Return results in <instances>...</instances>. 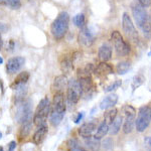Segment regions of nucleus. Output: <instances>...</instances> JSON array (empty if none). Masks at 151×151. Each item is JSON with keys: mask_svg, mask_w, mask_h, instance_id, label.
<instances>
[{"mask_svg": "<svg viewBox=\"0 0 151 151\" xmlns=\"http://www.w3.org/2000/svg\"><path fill=\"white\" fill-rule=\"evenodd\" d=\"M132 14L133 17L135 19V22L137 23L138 27H139L142 32L146 36H151V22L150 17L148 15L147 11L143 6L140 4H135L132 7Z\"/></svg>", "mask_w": 151, "mask_h": 151, "instance_id": "f257e3e1", "label": "nucleus"}, {"mask_svg": "<svg viewBox=\"0 0 151 151\" xmlns=\"http://www.w3.org/2000/svg\"><path fill=\"white\" fill-rule=\"evenodd\" d=\"M70 23V15L68 12H60L57 16V18L53 20L50 27V32L55 40H60L65 37L69 29Z\"/></svg>", "mask_w": 151, "mask_h": 151, "instance_id": "f03ea898", "label": "nucleus"}, {"mask_svg": "<svg viewBox=\"0 0 151 151\" xmlns=\"http://www.w3.org/2000/svg\"><path fill=\"white\" fill-rule=\"evenodd\" d=\"M16 113L15 118L18 123H26L30 122L32 117V109H31V101L30 100H21V101H15Z\"/></svg>", "mask_w": 151, "mask_h": 151, "instance_id": "7ed1b4c3", "label": "nucleus"}, {"mask_svg": "<svg viewBox=\"0 0 151 151\" xmlns=\"http://www.w3.org/2000/svg\"><path fill=\"white\" fill-rule=\"evenodd\" d=\"M50 110H52V105H50V100H48V98H43L38 104L35 116H33L35 125H36L37 127L45 125V122H47V119L50 113Z\"/></svg>", "mask_w": 151, "mask_h": 151, "instance_id": "20e7f679", "label": "nucleus"}, {"mask_svg": "<svg viewBox=\"0 0 151 151\" xmlns=\"http://www.w3.org/2000/svg\"><path fill=\"white\" fill-rule=\"evenodd\" d=\"M151 123V107L143 106L138 111L137 120H135V127L138 132H144Z\"/></svg>", "mask_w": 151, "mask_h": 151, "instance_id": "39448f33", "label": "nucleus"}, {"mask_svg": "<svg viewBox=\"0 0 151 151\" xmlns=\"http://www.w3.org/2000/svg\"><path fill=\"white\" fill-rule=\"evenodd\" d=\"M82 96V91L80 88L79 81L75 79H70L68 81V90H67V102L70 106H75L79 102Z\"/></svg>", "mask_w": 151, "mask_h": 151, "instance_id": "423d86ee", "label": "nucleus"}, {"mask_svg": "<svg viewBox=\"0 0 151 151\" xmlns=\"http://www.w3.org/2000/svg\"><path fill=\"white\" fill-rule=\"evenodd\" d=\"M111 40L113 41L114 47L119 57H125L130 52V45L124 40L122 35L118 30H114L111 33Z\"/></svg>", "mask_w": 151, "mask_h": 151, "instance_id": "0eeeda50", "label": "nucleus"}, {"mask_svg": "<svg viewBox=\"0 0 151 151\" xmlns=\"http://www.w3.org/2000/svg\"><path fill=\"white\" fill-rule=\"evenodd\" d=\"M123 112L125 115V120L123 121V132L125 134H129L132 132L134 125H135L136 110L130 105H126L123 107Z\"/></svg>", "mask_w": 151, "mask_h": 151, "instance_id": "6e6552de", "label": "nucleus"}, {"mask_svg": "<svg viewBox=\"0 0 151 151\" xmlns=\"http://www.w3.org/2000/svg\"><path fill=\"white\" fill-rule=\"evenodd\" d=\"M122 27L124 32L126 33L127 37L130 40H132L133 42H137L139 40V36H138V32L136 30L135 26L133 24V21L131 17L129 16L128 13H123L122 16Z\"/></svg>", "mask_w": 151, "mask_h": 151, "instance_id": "1a4fd4ad", "label": "nucleus"}, {"mask_svg": "<svg viewBox=\"0 0 151 151\" xmlns=\"http://www.w3.org/2000/svg\"><path fill=\"white\" fill-rule=\"evenodd\" d=\"M24 64H25V60L22 57H15L9 58L6 63L7 73L8 74H15L23 67Z\"/></svg>", "mask_w": 151, "mask_h": 151, "instance_id": "9d476101", "label": "nucleus"}, {"mask_svg": "<svg viewBox=\"0 0 151 151\" xmlns=\"http://www.w3.org/2000/svg\"><path fill=\"white\" fill-rule=\"evenodd\" d=\"M52 110L58 112V113H64V114L65 113V97L63 92H57L55 94Z\"/></svg>", "mask_w": 151, "mask_h": 151, "instance_id": "9b49d317", "label": "nucleus"}, {"mask_svg": "<svg viewBox=\"0 0 151 151\" xmlns=\"http://www.w3.org/2000/svg\"><path fill=\"white\" fill-rule=\"evenodd\" d=\"M78 40L81 45H85V47H90L94 42V36L87 26H83L80 30Z\"/></svg>", "mask_w": 151, "mask_h": 151, "instance_id": "f8f14e48", "label": "nucleus"}, {"mask_svg": "<svg viewBox=\"0 0 151 151\" xmlns=\"http://www.w3.org/2000/svg\"><path fill=\"white\" fill-rule=\"evenodd\" d=\"M96 129H97V125L94 122H87L84 123L79 128V134L83 138H88L93 135V133L96 131Z\"/></svg>", "mask_w": 151, "mask_h": 151, "instance_id": "ddd939ff", "label": "nucleus"}, {"mask_svg": "<svg viewBox=\"0 0 151 151\" xmlns=\"http://www.w3.org/2000/svg\"><path fill=\"white\" fill-rule=\"evenodd\" d=\"M80 88H81L82 95H87L93 89V81H92L90 76H85V77H81L79 80Z\"/></svg>", "mask_w": 151, "mask_h": 151, "instance_id": "4468645a", "label": "nucleus"}, {"mask_svg": "<svg viewBox=\"0 0 151 151\" xmlns=\"http://www.w3.org/2000/svg\"><path fill=\"white\" fill-rule=\"evenodd\" d=\"M117 102H118V96L116 94L109 95L102 100V102L100 103V108L101 110H108V109L113 108L117 104Z\"/></svg>", "mask_w": 151, "mask_h": 151, "instance_id": "2eb2a0df", "label": "nucleus"}, {"mask_svg": "<svg viewBox=\"0 0 151 151\" xmlns=\"http://www.w3.org/2000/svg\"><path fill=\"white\" fill-rule=\"evenodd\" d=\"M99 60L102 62H108L112 58V47L108 45H101L98 50Z\"/></svg>", "mask_w": 151, "mask_h": 151, "instance_id": "dca6fc26", "label": "nucleus"}, {"mask_svg": "<svg viewBox=\"0 0 151 151\" xmlns=\"http://www.w3.org/2000/svg\"><path fill=\"white\" fill-rule=\"evenodd\" d=\"M47 133V125H42L40 126L37 128V130L35 131V133L33 134V137H32V141L35 145H38L42 142V140L45 139V135Z\"/></svg>", "mask_w": 151, "mask_h": 151, "instance_id": "f3484780", "label": "nucleus"}, {"mask_svg": "<svg viewBox=\"0 0 151 151\" xmlns=\"http://www.w3.org/2000/svg\"><path fill=\"white\" fill-rule=\"evenodd\" d=\"M95 74L99 76H107L113 74V68L111 67L109 64H107L106 62H102L101 64H99L95 68Z\"/></svg>", "mask_w": 151, "mask_h": 151, "instance_id": "a211bd4d", "label": "nucleus"}, {"mask_svg": "<svg viewBox=\"0 0 151 151\" xmlns=\"http://www.w3.org/2000/svg\"><path fill=\"white\" fill-rule=\"evenodd\" d=\"M122 124H123V117L117 116L113 120V122L109 125V132L108 133H110L111 135H116V134H118L121 129Z\"/></svg>", "mask_w": 151, "mask_h": 151, "instance_id": "6ab92c4d", "label": "nucleus"}, {"mask_svg": "<svg viewBox=\"0 0 151 151\" xmlns=\"http://www.w3.org/2000/svg\"><path fill=\"white\" fill-rule=\"evenodd\" d=\"M68 85V79L65 75H60L58 76L55 79L52 84V88L53 90H55L57 92H62V90Z\"/></svg>", "mask_w": 151, "mask_h": 151, "instance_id": "aec40b11", "label": "nucleus"}, {"mask_svg": "<svg viewBox=\"0 0 151 151\" xmlns=\"http://www.w3.org/2000/svg\"><path fill=\"white\" fill-rule=\"evenodd\" d=\"M85 143H86L87 147L92 151H98L100 149V147H101L100 139H97L93 135L88 138H85Z\"/></svg>", "mask_w": 151, "mask_h": 151, "instance_id": "412c9836", "label": "nucleus"}, {"mask_svg": "<svg viewBox=\"0 0 151 151\" xmlns=\"http://www.w3.org/2000/svg\"><path fill=\"white\" fill-rule=\"evenodd\" d=\"M29 79V74L27 72H22L20 73V74L17 75V77L15 78V80H14L13 84L11 85V88L12 89H14L15 87L17 86H21V85H25L26 82L28 81Z\"/></svg>", "mask_w": 151, "mask_h": 151, "instance_id": "4be33fe9", "label": "nucleus"}, {"mask_svg": "<svg viewBox=\"0 0 151 151\" xmlns=\"http://www.w3.org/2000/svg\"><path fill=\"white\" fill-rule=\"evenodd\" d=\"M108 132H109V125L105 121H103L99 125V127L96 129V134L94 136L97 139H102V138H104L108 134Z\"/></svg>", "mask_w": 151, "mask_h": 151, "instance_id": "5701e85b", "label": "nucleus"}, {"mask_svg": "<svg viewBox=\"0 0 151 151\" xmlns=\"http://www.w3.org/2000/svg\"><path fill=\"white\" fill-rule=\"evenodd\" d=\"M65 117L64 113H58V112H55L53 110H50V121L52 123V125L53 126H58L60 125V123L63 121Z\"/></svg>", "mask_w": 151, "mask_h": 151, "instance_id": "b1692460", "label": "nucleus"}, {"mask_svg": "<svg viewBox=\"0 0 151 151\" xmlns=\"http://www.w3.org/2000/svg\"><path fill=\"white\" fill-rule=\"evenodd\" d=\"M67 146H68V149H69V151H88L86 148L83 147V146L80 144V142L77 139L68 140Z\"/></svg>", "mask_w": 151, "mask_h": 151, "instance_id": "393cba45", "label": "nucleus"}, {"mask_svg": "<svg viewBox=\"0 0 151 151\" xmlns=\"http://www.w3.org/2000/svg\"><path fill=\"white\" fill-rule=\"evenodd\" d=\"M73 68H74V65H73V60L70 58H64L62 60V63H60V70H62V72L64 74H69V73H70Z\"/></svg>", "mask_w": 151, "mask_h": 151, "instance_id": "a878e982", "label": "nucleus"}, {"mask_svg": "<svg viewBox=\"0 0 151 151\" xmlns=\"http://www.w3.org/2000/svg\"><path fill=\"white\" fill-rule=\"evenodd\" d=\"M131 68V64L127 60H123V62L119 63L118 65H116V72L117 74L119 75H125L126 73L130 70Z\"/></svg>", "mask_w": 151, "mask_h": 151, "instance_id": "bb28decb", "label": "nucleus"}, {"mask_svg": "<svg viewBox=\"0 0 151 151\" xmlns=\"http://www.w3.org/2000/svg\"><path fill=\"white\" fill-rule=\"evenodd\" d=\"M117 115H118V110L116 108H112L111 110H109L108 112L104 114V121L106 122L108 125L113 122V120L116 118Z\"/></svg>", "mask_w": 151, "mask_h": 151, "instance_id": "cd10ccee", "label": "nucleus"}, {"mask_svg": "<svg viewBox=\"0 0 151 151\" xmlns=\"http://www.w3.org/2000/svg\"><path fill=\"white\" fill-rule=\"evenodd\" d=\"M0 4L11 9H19L21 7L20 0H0Z\"/></svg>", "mask_w": 151, "mask_h": 151, "instance_id": "c85d7f7f", "label": "nucleus"}, {"mask_svg": "<svg viewBox=\"0 0 151 151\" xmlns=\"http://www.w3.org/2000/svg\"><path fill=\"white\" fill-rule=\"evenodd\" d=\"M145 82V77L143 75H137L133 78L132 84H131V88H132V91H135L136 89H138L140 86H142L143 83Z\"/></svg>", "mask_w": 151, "mask_h": 151, "instance_id": "c756f323", "label": "nucleus"}, {"mask_svg": "<svg viewBox=\"0 0 151 151\" xmlns=\"http://www.w3.org/2000/svg\"><path fill=\"white\" fill-rule=\"evenodd\" d=\"M31 127H32V122H26V123H23L22 127L20 129V132H19V136L20 138H25L26 136L30 133L31 131Z\"/></svg>", "mask_w": 151, "mask_h": 151, "instance_id": "7c9ffc66", "label": "nucleus"}, {"mask_svg": "<svg viewBox=\"0 0 151 151\" xmlns=\"http://www.w3.org/2000/svg\"><path fill=\"white\" fill-rule=\"evenodd\" d=\"M74 23H75V25L76 26H78V27H80V28H82L83 26H85V15L83 13H79V14H77V15L74 17Z\"/></svg>", "mask_w": 151, "mask_h": 151, "instance_id": "2f4dec72", "label": "nucleus"}, {"mask_svg": "<svg viewBox=\"0 0 151 151\" xmlns=\"http://www.w3.org/2000/svg\"><path fill=\"white\" fill-rule=\"evenodd\" d=\"M122 85V81L121 80H117V81H115L113 83V84H111L110 86H108L105 89V92L106 93H109V92H112V91H114V90H116V89H118L119 87Z\"/></svg>", "mask_w": 151, "mask_h": 151, "instance_id": "473e14b6", "label": "nucleus"}, {"mask_svg": "<svg viewBox=\"0 0 151 151\" xmlns=\"http://www.w3.org/2000/svg\"><path fill=\"white\" fill-rule=\"evenodd\" d=\"M101 145H103L105 150H109L113 147V141H112L111 138H107V139H105L103 141V143H102Z\"/></svg>", "mask_w": 151, "mask_h": 151, "instance_id": "72a5a7b5", "label": "nucleus"}, {"mask_svg": "<svg viewBox=\"0 0 151 151\" xmlns=\"http://www.w3.org/2000/svg\"><path fill=\"white\" fill-rule=\"evenodd\" d=\"M139 4L141 6L143 7H148L150 6V3H151V0H138Z\"/></svg>", "mask_w": 151, "mask_h": 151, "instance_id": "f704fd0d", "label": "nucleus"}, {"mask_svg": "<svg viewBox=\"0 0 151 151\" xmlns=\"http://www.w3.org/2000/svg\"><path fill=\"white\" fill-rule=\"evenodd\" d=\"M84 118V113L83 112H80V113H78V115L77 117L75 118V123L76 124H78V123H80L82 121V119Z\"/></svg>", "mask_w": 151, "mask_h": 151, "instance_id": "c9c22d12", "label": "nucleus"}, {"mask_svg": "<svg viewBox=\"0 0 151 151\" xmlns=\"http://www.w3.org/2000/svg\"><path fill=\"white\" fill-rule=\"evenodd\" d=\"M7 29H8V26H7L5 23H0V35L6 32Z\"/></svg>", "mask_w": 151, "mask_h": 151, "instance_id": "e433bc0d", "label": "nucleus"}, {"mask_svg": "<svg viewBox=\"0 0 151 151\" xmlns=\"http://www.w3.org/2000/svg\"><path fill=\"white\" fill-rule=\"evenodd\" d=\"M16 148V142L15 141H11L8 144V151H14Z\"/></svg>", "mask_w": 151, "mask_h": 151, "instance_id": "4c0bfd02", "label": "nucleus"}, {"mask_svg": "<svg viewBox=\"0 0 151 151\" xmlns=\"http://www.w3.org/2000/svg\"><path fill=\"white\" fill-rule=\"evenodd\" d=\"M2 47H3V40H2L1 36H0V50L2 48Z\"/></svg>", "mask_w": 151, "mask_h": 151, "instance_id": "58836bf2", "label": "nucleus"}, {"mask_svg": "<svg viewBox=\"0 0 151 151\" xmlns=\"http://www.w3.org/2000/svg\"><path fill=\"white\" fill-rule=\"evenodd\" d=\"M146 141H147V142L149 143V144L151 145V138H149V137H148V138H146Z\"/></svg>", "mask_w": 151, "mask_h": 151, "instance_id": "ea45409f", "label": "nucleus"}, {"mask_svg": "<svg viewBox=\"0 0 151 151\" xmlns=\"http://www.w3.org/2000/svg\"><path fill=\"white\" fill-rule=\"evenodd\" d=\"M3 64V58H2V57H0V65Z\"/></svg>", "mask_w": 151, "mask_h": 151, "instance_id": "a19ab883", "label": "nucleus"}, {"mask_svg": "<svg viewBox=\"0 0 151 151\" xmlns=\"http://www.w3.org/2000/svg\"><path fill=\"white\" fill-rule=\"evenodd\" d=\"M0 151H4V149H3V147H2V146H0Z\"/></svg>", "mask_w": 151, "mask_h": 151, "instance_id": "79ce46f5", "label": "nucleus"}, {"mask_svg": "<svg viewBox=\"0 0 151 151\" xmlns=\"http://www.w3.org/2000/svg\"><path fill=\"white\" fill-rule=\"evenodd\" d=\"M1 138H2V133L0 132V139H1Z\"/></svg>", "mask_w": 151, "mask_h": 151, "instance_id": "37998d69", "label": "nucleus"}, {"mask_svg": "<svg viewBox=\"0 0 151 151\" xmlns=\"http://www.w3.org/2000/svg\"><path fill=\"white\" fill-rule=\"evenodd\" d=\"M148 55H151V50H150V52H149V53H148Z\"/></svg>", "mask_w": 151, "mask_h": 151, "instance_id": "c03bdc74", "label": "nucleus"}, {"mask_svg": "<svg viewBox=\"0 0 151 151\" xmlns=\"http://www.w3.org/2000/svg\"><path fill=\"white\" fill-rule=\"evenodd\" d=\"M150 5H151V3H150Z\"/></svg>", "mask_w": 151, "mask_h": 151, "instance_id": "a18cd8bd", "label": "nucleus"}]
</instances>
